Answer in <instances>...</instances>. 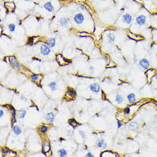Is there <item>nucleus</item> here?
<instances>
[{
  "label": "nucleus",
  "instance_id": "obj_1",
  "mask_svg": "<svg viewBox=\"0 0 157 157\" xmlns=\"http://www.w3.org/2000/svg\"><path fill=\"white\" fill-rule=\"evenodd\" d=\"M139 66L144 70H148L150 67V62L147 58H142L138 62Z\"/></svg>",
  "mask_w": 157,
  "mask_h": 157
},
{
  "label": "nucleus",
  "instance_id": "obj_2",
  "mask_svg": "<svg viewBox=\"0 0 157 157\" xmlns=\"http://www.w3.org/2000/svg\"><path fill=\"white\" fill-rule=\"evenodd\" d=\"M40 53L42 55L47 56L50 54L51 53L50 47L47 45L42 43L40 46Z\"/></svg>",
  "mask_w": 157,
  "mask_h": 157
},
{
  "label": "nucleus",
  "instance_id": "obj_3",
  "mask_svg": "<svg viewBox=\"0 0 157 157\" xmlns=\"http://www.w3.org/2000/svg\"><path fill=\"white\" fill-rule=\"evenodd\" d=\"M9 62H10V65H12L13 67L17 69V70L21 71L22 69V67L21 65L20 64L16 58L14 57H11L9 58Z\"/></svg>",
  "mask_w": 157,
  "mask_h": 157
},
{
  "label": "nucleus",
  "instance_id": "obj_4",
  "mask_svg": "<svg viewBox=\"0 0 157 157\" xmlns=\"http://www.w3.org/2000/svg\"><path fill=\"white\" fill-rule=\"evenodd\" d=\"M73 20L74 22L77 25H81L85 21L84 14L81 13L75 14L73 17Z\"/></svg>",
  "mask_w": 157,
  "mask_h": 157
},
{
  "label": "nucleus",
  "instance_id": "obj_5",
  "mask_svg": "<svg viewBox=\"0 0 157 157\" xmlns=\"http://www.w3.org/2000/svg\"><path fill=\"white\" fill-rule=\"evenodd\" d=\"M140 127V125L136 121H133L130 122L128 125V129L130 132H136L138 130Z\"/></svg>",
  "mask_w": 157,
  "mask_h": 157
},
{
  "label": "nucleus",
  "instance_id": "obj_6",
  "mask_svg": "<svg viewBox=\"0 0 157 157\" xmlns=\"http://www.w3.org/2000/svg\"><path fill=\"white\" fill-rule=\"evenodd\" d=\"M96 144L98 148L101 149L102 150H105L106 149L107 147V142L103 138H98L96 141Z\"/></svg>",
  "mask_w": 157,
  "mask_h": 157
},
{
  "label": "nucleus",
  "instance_id": "obj_7",
  "mask_svg": "<svg viewBox=\"0 0 157 157\" xmlns=\"http://www.w3.org/2000/svg\"><path fill=\"white\" fill-rule=\"evenodd\" d=\"M136 22L139 26H143L146 23V17L144 15H139L136 18Z\"/></svg>",
  "mask_w": 157,
  "mask_h": 157
},
{
  "label": "nucleus",
  "instance_id": "obj_8",
  "mask_svg": "<svg viewBox=\"0 0 157 157\" xmlns=\"http://www.w3.org/2000/svg\"><path fill=\"white\" fill-rule=\"evenodd\" d=\"M133 21V17L129 13H126L122 17V22L126 25H130Z\"/></svg>",
  "mask_w": 157,
  "mask_h": 157
},
{
  "label": "nucleus",
  "instance_id": "obj_9",
  "mask_svg": "<svg viewBox=\"0 0 157 157\" xmlns=\"http://www.w3.org/2000/svg\"><path fill=\"white\" fill-rule=\"evenodd\" d=\"M90 90L92 91V92L94 93H99L101 91V87L99 85L97 82H94L91 84L89 86Z\"/></svg>",
  "mask_w": 157,
  "mask_h": 157
},
{
  "label": "nucleus",
  "instance_id": "obj_10",
  "mask_svg": "<svg viewBox=\"0 0 157 157\" xmlns=\"http://www.w3.org/2000/svg\"><path fill=\"white\" fill-rule=\"evenodd\" d=\"M45 119V121L47 123H52L54 122V119H55V115L52 112H49V113L46 114Z\"/></svg>",
  "mask_w": 157,
  "mask_h": 157
},
{
  "label": "nucleus",
  "instance_id": "obj_11",
  "mask_svg": "<svg viewBox=\"0 0 157 157\" xmlns=\"http://www.w3.org/2000/svg\"><path fill=\"white\" fill-rule=\"evenodd\" d=\"M156 74V70H155L154 69H150L149 68L146 72V76L148 81H150L153 77H154Z\"/></svg>",
  "mask_w": 157,
  "mask_h": 157
},
{
  "label": "nucleus",
  "instance_id": "obj_12",
  "mask_svg": "<svg viewBox=\"0 0 157 157\" xmlns=\"http://www.w3.org/2000/svg\"><path fill=\"white\" fill-rule=\"evenodd\" d=\"M127 99L130 104H133L136 101V94L134 93H131L127 95Z\"/></svg>",
  "mask_w": 157,
  "mask_h": 157
},
{
  "label": "nucleus",
  "instance_id": "obj_13",
  "mask_svg": "<svg viewBox=\"0 0 157 157\" xmlns=\"http://www.w3.org/2000/svg\"><path fill=\"white\" fill-rule=\"evenodd\" d=\"M43 7H44L45 9L47 12H50V13H53V12H54V11H55V8L53 6L52 3H51L50 1L46 2V3L43 5Z\"/></svg>",
  "mask_w": 157,
  "mask_h": 157
},
{
  "label": "nucleus",
  "instance_id": "obj_14",
  "mask_svg": "<svg viewBox=\"0 0 157 157\" xmlns=\"http://www.w3.org/2000/svg\"><path fill=\"white\" fill-rule=\"evenodd\" d=\"M59 22L61 26L64 27V28L68 27L70 23V19L66 17H61L59 19Z\"/></svg>",
  "mask_w": 157,
  "mask_h": 157
},
{
  "label": "nucleus",
  "instance_id": "obj_15",
  "mask_svg": "<svg viewBox=\"0 0 157 157\" xmlns=\"http://www.w3.org/2000/svg\"><path fill=\"white\" fill-rule=\"evenodd\" d=\"M115 101L117 105H121L125 101V98L121 94H118L115 97Z\"/></svg>",
  "mask_w": 157,
  "mask_h": 157
},
{
  "label": "nucleus",
  "instance_id": "obj_16",
  "mask_svg": "<svg viewBox=\"0 0 157 157\" xmlns=\"http://www.w3.org/2000/svg\"><path fill=\"white\" fill-rule=\"evenodd\" d=\"M106 38L108 40L109 42L110 43H113L116 40V35L113 32H109L106 34Z\"/></svg>",
  "mask_w": 157,
  "mask_h": 157
},
{
  "label": "nucleus",
  "instance_id": "obj_17",
  "mask_svg": "<svg viewBox=\"0 0 157 157\" xmlns=\"http://www.w3.org/2000/svg\"><path fill=\"white\" fill-rule=\"evenodd\" d=\"M46 43L50 48H53L56 45V40L54 38H49L46 40Z\"/></svg>",
  "mask_w": 157,
  "mask_h": 157
},
{
  "label": "nucleus",
  "instance_id": "obj_18",
  "mask_svg": "<svg viewBox=\"0 0 157 157\" xmlns=\"http://www.w3.org/2000/svg\"><path fill=\"white\" fill-rule=\"evenodd\" d=\"M26 114V111L25 110H18L17 111V118L19 119H21L25 118Z\"/></svg>",
  "mask_w": 157,
  "mask_h": 157
},
{
  "label": "nucleus",
  "instance_id": "obj_19",
  "mask_svg": "<svg viewBox=\"0 0 157 157\" xmlns=\"http://www.w3.org/2000/svg\"><path fill=\"white\" fill-rule=\"evenodd\" d=\"M13 132L16 136H19L22 133V130L19 126L14 125L13 127Z\"/></svg>",
  "mask_w": 157,
  "mask_h": 157
},
{
  "label": "nucleus",
  "instance_id": "obj_20",
  "mask_svg": "<svg viewBox=\"0 0 157 157\" xmlns=\"http://www.w3.org/2000/svg\"><path fill=\"white\" fill-rule=\"evenodd\" d=\"M66 95L67 97H69L70 98H74L77 95V93H76V91L75 90H74L72 88H70L67 91Z\"/></svg>",
  "mask_w": 157,
  "mask_h": 157
},
{
  "label": "nucleus",
  "instance_id": "obj_21",
  "mask_svg": "<svg viewBox=\"0 0 157 157\" xmlns=\"http://www.w3.org/2000/svg\"><path fill=\"white\" fill-rule=\"evenodd\" d=\"M30 78L34 81L38 82L40 81L41 79L42 78V76L41 74H37L32 73L30 75Z\"/></svg>",
  "mask_w": 157,
  "mask_h": 157
},
{
  "label": "nucleus",
  "instance_id": "obj_22",
  "mask_svg": "<svg viewBox=\"0 0 157 157\" xmlns=\"http://www.w3.org/2000/svg\"><path fill=\"white\" fill-rule=\"evenodd\" d=\"M48 87L52 91H55L58 89V87H57V84L55 82V81L51 82L49 83L48 84Z\"/></svg>",
  "mask_w": 157,
  "mask_h": 157
},
{
  "label": "nucleus",
  "instance_id": "obj_23",
  "mask_svg": "<svg viewBox=\"0 0 157 157\" xmlns=\"http://www.w3.org/2000/svg\"><path fill=\"white\" fill-rule=\"evenodd\" d=\"M50 146L49 143L47 141H46L45 142L43 143V147H42V150L43 151V152L47 153L48 151H50Z\"/></svg>",
  "mask_w": 157,
  "mask_h": 157
},
{
  "label": "nucleus",
  "instance_id": "obj_24",
  "mask_svg": "<svg viewBox=\"0 0 157 157\" xmlns=\"http://www.w3.org/2000/svg\"><path fill=\"white\" fill-rule=\"evenodd\" d=\"M57 153H58V155L60 157H66L67 155H68V152L65 149H59L57 151Z\"/></svg>",
  "mask_w": 157,
  "mask_h": 157
},
{
  "label": "nucleus",
  "instance_id": "obj_25",
  "mask_svg": "<svg viewBox=\"0 0 157 157\" xmlns=\"http://www.w3.org/2000/svg\"><path fill=\"white\" fill-rule=\"evenodd\" d=\"M48 130V127L45 125H42L39 127V131L41 133H45Z\"/></svg>",
  "mask_w": 157,
  "mask_h": 157
},
{
  "label": "nucleus",
  "instance_id": "obj_26",
  "mask_svg": "<svg viewBox=\"0 0 157 157\" xmlns=\"http://www.w3.org/2000/svg\"><path fill=\"white\" fill-rule=\"evenodd\" d=\"M8 29L10 32H14L16 30V25L14 24H9L8 25Z\"/></svg>",
  "mask_w": 157,
  "mask_h": 157
},
{
  "label": "nucleus",
  "instance_id": "obj_27",
  "mask_svg": "<svg viewBox=\"0 0 157 157\" xmlns=\"http://www.w3.org/2000/svg\"><path fill=\"white\" fill-rule=\"evenodd\" d=\"M69 123H70V125L74 127H76L78 125V122L74 118H72L69 120Z\"/></svg>",
  "mask_w": 157,
  "mask_h": 157
},
{
  "label": "nucleus",
  "instance_id": "obj_28",
  "mask_svg": "<svg viewBox=\"0 0 157 157\" xmlns=\"http://www.w3.org/2000/svg\"><path fill=\"white\" fill-rule=\"evenodd\" d=\"M79 134H80V136H81L82 138L84 140L86 139V137H87L86 134V133H85L84 131L79 130Z\"/></svg>",
  "mask_w": 157,
  "mask_h": 157
},
{
  "label": "nucleus",
  "instance_id": "obj_29",
  "mask_svg": "<svg viewBox=\"0 0 157 157\" xmlns=\"http://www.w3.org/2000/svg\"><path fill=\"white\" fill-rule=\"evenodd\" d=\"M16 117H17V113L16 111L12 112V121L13 122H16Z\"/></svg>",
  "mask_w": 157,
  "mask_h": 157
},
{
  "label": "nucleus",
  "instance_id": "obj_30",
  "mask_svg": "<svg viewBox=\"0 0 157 157\" xmlns=\"http://www.w3.org/2000/svg\"><path fill=\"white\" fill-rule=\"evenodd\" d=\"M131 111H132V109H131L130 107H126L124 109V113L127 115H129V114H130Z\"/></svg>",
  "mask_w": 157,
  "mask_h": 157
},
{
  "label": "nucleus",
  "instance_id": "obj_31",
  "mask_svg": "<svg viewBox=\"0 0 157 157\" xmlns=\"http://www.w3.org/2000/svg\"><path fill=\"white\" fill-rule=\"evenodd\" d=\"M73 134L74 132L72 130H68L67 131L66 136H68V137H72V136H73Z\"/></svg>",
  "mask_w": 157,
  "mask_h": 157
},
{
  "label": "nucleus",
  "instance_id": "obj_32",
  "mask_svg": "<svg viewBox=\"0 0 157 157\" xmlns=\"http://www.w3.org/2000/svg\"><path fill=\"white\" fill-rule=\"evenodd\" d=\"M89 73L90 74H93L94 72V68L93 66H89Z\"/></svg>",
  "mask_w": 157,
  "mask_h": 157
},
{
  "label": "nucleus",
  "instance_id": "obj_33",
  "mask_svg": "<svg viewBox=\"0 0 157 157\" xmlns=\"http://www.w3.org/2000/svg\"><path fill=\"white\" fill-rule=\"evenodd\" d=\"M20 99H21V100L23 101H25V102L28 101V98L26 97L25 95H21V97H20Z\"/></svg>",
  "mask_w": 157,
  "mask_h": 157
},
{
  "label": "nucleus",
  "instance_id": "obj_34",
  "mask_svg": "<svg viewBox=\"0 0 157 157\" xmlns=\"http://www.w3.org/2000/svg\"><path fill=\"white\" fill-rule=\"evenodd\" d=\"M85 157H94V155L93 153H91L89 152V153H87L86 154Z\"/></svg>",
  "mask_w": 157,
  "mask_h": 157
},
{
  "label": "nucleus",
  "instance_id": "obj_35",
  "mask_svg": "<svg viewBox=\"0 0 157 157\" xmlns=\"http://www.w3.org/2000/svg\"><path fill=\"white\" fill-rule=\"evenodd\" d=\"M123 126V123L120 121H118L117 122V127L118 129H120L121 127H122V126Z\"/></svg>",
  "mask_w": 157,
  "mask_h": 157
},
{
  "label": "nucleus",
  "instance_id": "obj_36",
  "mask_svg": "<svg viewBox=\"0 0 157 157\" xmlns=\"http://www.w3.org/2000/svg\"><path fill=\"white\" fill-rule=\"evenodd\" d=\"M1 151H2V153L4 154H8V153H9V151H8V150L4 149H1Z\"/></svg>",
  "mask_w": 157,
  "mask_h": 157
},
{
  "label": "nucleus",
  "instance_id": "obj_37",
  "mask_svg": "<svg viewBox=\"0 0 157 157\" xmlns=\"http://www.w3.org/2000/svg\"><path fill=\"white\" fill-rule=\"evenodd\" d=\"M80 9H81V10L82 11H86V7L84 6V5H80Z\"/></svg>",
  "mask_w": 157,
  "mask_h": 157
},
{
  "label": "nucleus",
  "instance_id": "obj_38",
  "mask_svg": "<svg viewBox=\"0 0 157 157\" xmlns=\"http://www.w3.org/2000/svg\"><path fill=\"white\" fill-rule=\"evenodd\" d=\"M4 115V110H2V109H1V110H0V118H2V117H3Z\"/></svg>",
  "mask_w": 157,
  "mask_h": 157
},
{
  "label": "nucleus",
  "instance_id": "obj_39",
  "mask_svg": "<svg viewBox=\"0 0 157 157\" xmlns=\"http://www.w3.org/2000/svg\"><path fill=\"white\" fill-rule=\"evenodd\" d=\"M134 62H136L138 61L137 57H136V54H134Z\"/></svg>",
  "mask_w": 157,
  "mask_h": 157
},
{
  "label": "nucleus",
  "instance_id": "obj_40",
  "mask_svg": "<svg viewBox=\"0 0 157 157\" xmlns=\"http://www.w3.org/2000/svg\"><path fill=\"white\" fill-rule=\"evenodd\" d=\"M155 80H156V81L157 82V74L156 75H155Z\"/></svg>",
  "mask_w": 157,
  "mask_h": 157
},
{
  "label": "nucleus",
  "instance_id": "obj_41",
  "mask_svg": "<svg viewBox=\"0 0 157 157\" xmlns=\"http://www.w3.org/2000/svg\"><path fill=\"white\" fill-rule=\"evenodd\" d=\"M25 1H26V2H29V1H30L31 0H24Z\"/></svg>",
  "mask_w": 157,
  "mask_h": 157
},
{
  "label": "nucleus",
  "instance_id": "obj_42",
  "mask_svg": "<svg viewBox=\"0 0 157 157\" xmlns=\"http://www.w3.org/2000/svg\"><path fill=\"white\" fill-rule=\"evenodd\" d=\"M102 1H103V2H105V1H106V0H101Z\"/></svg>",
  "mask_w": 157,
  "mask_h": 157
}]
</instances>
